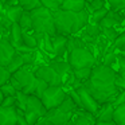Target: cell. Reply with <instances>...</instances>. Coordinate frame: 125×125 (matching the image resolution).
<instances>
[{
  "label": "cell",
  "instance_id": "cell-19",
  "mask_svg": "<svg viewBox=\"0 0 125 125\" xmlns=\"http://www.w3.org/2000/svg\"><path fill=\"white\" fill-rule=\"evenodd\" d=\"M24 14V8L20 6H16V7H11V8H7L6 10V16L11 20L12 23H19L22 15Z\"/></svg>",
  "mask_w": 125,
  "mask_h": 125
},
{
  "label": "cell",
  "instance_id": "cell-46",
  "mask_svg": "<svg viewBox=\"0 0 125 125\" xmlns=\"http://www.w3.org/2000/svg\"><path fill=\"white\" fill-rule=\"evenodd\" d=\"M3 100H4V95H3V93H1V90H0V106L3 104Z\"/></svg>",
  "mask_w": 125,
  "mask_h": 125
},
{
  "label": "cell",
  "instance_id": "cell-31",
  "mask_svg": "<svg viewBox=\"0 0 125 125\" xmlns=\"http://www.w3.org/2000/svg\"><path fill=\"white\" fill-rule=\"evenodd\" d=\"M102 30V35L105 39H108L109 42H112V43H114V41H116L117 38H118L120 34L116 31V28H101Z\"/></svg>",
  "mask_w": 125,
  "mask_h": 125
},
{
  "label": "cell",
  "instance_id": "cell-34",
  "mask_svg": "<svg viewBox=\"0 0 125 125\" xmlns=\"http://www.w3.org/2000/svg\"><path fill=\"white\" fill-rule=\"evenodd\" d=\"M108 4L110 6V10L113 11H121V10H125V0H106Z\"/></svg>",
  "mask_w": 125,
  "mask_h": 125
},
{
  "label": "cell",
  "instance_id": "cell-44",
  "mask_svg": "<svg viewBox=\"0 0 125 125\" xmlns=\"http://www.w3.org/2000/svg\"><path fill=\"white\" fill-rule=\"evenodd\" d=\"M16 6H20V3H19V0H7L6 3H4V10H7V8H11V7H16Z\"/></svg>",
  "mask_w": 125,
  "mask_h": 125
},
{
  "label": "cell",
  "instance_id": "cell-13",
  "mask_svg": "<svg viewBox=\"0 0 125 125\" xmlns=\"http://www.w3.org/2000/svg\"><path fill=\"white\" fill-rule=\"evenodd\" d=\"M124 20H125V19H124V18H122L117 11L110 10V11H109V14H108V16H106L105 19H104L102 22L100 23V27H101V28H114L116 26L121 24Z\"/></svg>",
  "mask_w": 125,
  "mask_h": 125
},
{
  "label": "cell",
  "instance_id": "cell-26",
  "mask_svg": "<svg viewBox=\"0 0 125 125\" xmlns=\"http://www.w3.org/2000/svg\"><path fill=\"white\" fill-rule=\"evenodd\" d=\"M42 6L46 7L47 10H50L51 12H57L62 8L63 0H41Z\"/></svg>",
  "mask_w": 125,
  "mask_h": 125
},
{
  "label": "cell",
  "instance_id": "cell-3",
  "mask_svg": "<svg viewBox=\"0 0 125 125\" xmlns=\"http://www.w3.org/2000/svg\"><path fill=\"white\" fill-rule=\"evenodd\" d=\"M52 16H54V23L58 35H74V28H75L77 23V12L59 10L57 12H52Z\"/></svg>",
  "mask_w": 125,
  "mask_h": 125
},
{
  "label": "cell",
  "instance_id": "cell-27",
  "mask_svg": "<svg viewBox=\"0 0 125 125\" xmlns=\"http://www.w3.org/2000/svg\"><path fill=\"white\" fill-rule=\"evenodd\" d=\"M20 7L24 8V11H34V10L42 7V1L41 0H19Z\"/></svg>",
  "mask_w": 125,
  "mask_h": 125
},
{
  "label": "cell",
  "instance_id": "cell-40",
  "mask_svg": "<svg viewBox=\"0 0 125 125\" xmlns=\"http://www.w3.org/2000/svg\"><path fill=\"white\" fill-rule=\"evenodd\" d=\"M113 62H117V55L114 54V51H109L108 54H106V57L104 58V65L110 66V67H112Z\"/></svg>",
  "mask_w": 125,
  "mask_h": 125
},
{
  "label": "cell",
  "instance_id": "cell-29",
  "mask_svg": "<svg viewBox=\"0 0 125 125\" xmlns=\"http://www.w3.org/2000/svg\"><path fill=\"white\" fill-rule=\"evenodd\" d=\"M113 121L117 125H125V104L114 109V117Z\"/></svg>",
  "mask_w": 125,
  "mask_h": 125
},
{
  "label": "cell",
  "instance_id": "cell-42",
  "mask_svg": "<svg viewBox=\"0 0 125 125\" xmlns=\"http://www.w3.org/2000/svg\"><path fill=\"white\" fill-rule=\"evenodd\" d=\"M114 83H116V86H117V87H118L120 92L125 90V77L122 75V74H117V75H116V81H114Z\"/></svg>",
  "mask_w": 125,
  "mask_h": 125
},
{
  "label": "cell",
  "instance_id": "cell-25",
  "mask_svg": "<svg viewBox=\"0 0 125 125\" xmlns=\"http://www.w3.org/2000/svg\"><path fill=\"white\" fill-rule=\"evenodd\" d=\"M74 73V77L77 79L85 83L86 81H89L90 77H92V73H93V69L92 67H86V69H78V70H73Z\"/></svg>",
  "mask_w": 125,
  "mask_h": 125
},
{
  "label": "cell",
  "instance_id": "cell-9",
  "mask_svg": "<svg viewBox=\"0 0 125 125\" xmlns=\"http://www.w3.org/2000/svg\"><path fill=\"white\" fill-rule=\"evenodd\" d=\"M18 54V50L8 39L1 38L0 39V66H7L12 62L15 55Z\"/></svg>",
  "mask_w": 125,
  "mask_h": 125
},
{
  "label": "cell",
  "instance_id": "cell-16",
  "mask_svg": "<svg viewBox=\"0 0 125 125\" xmlns=\"http://www.w3.org/2000/svg\"><path fill=\"white\" fill-rule=\"evenodd\" d=\"M86 8H87V3L85 0H63L61 10L70 12H81Z\"/></svg>",
  "mask_w": 125,
  "mask_h": 125
},
{
  "label": "cell",
  "instance_id": "cell-11",
  "mask_svg": "<svg viewBox=\"0 0 125 125\" xmlns=\"http://www.w3.org/2000/svg\"><path fill=\"white\" fill-rule=\"evenodd\" d=\"M18 108H3L0 106V125H16Z\"/></svg>",
  "mask_w": 125,
  "mask_h": 125
},
{
  "label": "cell",
  "instance_id": "cell-28",
  "mask_svg": "<svg viewBox=\"0 0 125 125\" xmlns=\"http://www.w3.org/2000/svg\"><path fill=\"white\" fill-rule=\"evenodd\" d=\"M27 101H28V95L24 92L19 90L16 93V108L23 110V112H26L27 110Z\"/></svg>",
  "mask_w": 125,
  "mask_h": 125
},
{
  "label": "cell",
  "instance_id": "cell-23",
  "mask_svg": "<svg viewBox=\"0 0 125 125\" xmlns=\"http://www.w3.org/2000/svg\"><path fill=\"white\" fill-rule=\"evenodd\" d=\"M109 11H110V8L104 7L102 10H98V11H95V12H92V15H90V23L100 26V23L102 22L106 16H108Z\"/></svg>",
  "mask_w": 125,
  "mask_h": 125
},
{
  "label": "cell",
  "instance_id": "cell-21",
  "mask_svg": "<svg viewBox=\"0 0 125 125\" xmlns=\"http://www.w3.org/2000/svg\"><path fill=\"white\" fill-rule=\"evenodd\" d=\"M23 46L34 50L38 47V41L34 31H23Z\"/></svg>",
  "mask_w": 125,
  "mask_h": 125
},
{
  "label": "cell",
  "instance_id": "cell-15",
  "mask_svg": "<svg viewBox=\"0 0 125 125\" xmlns=\"http://www.w3.org/2000/svg\"><path fill=\"white\" fill-rule=\"evenodd\" d=\"M8 41L14 44L16 49L23 46V30L18 23H14L11 27V31H10L8 35Z\"/></svg>",
  "mask_w": 125,
  "mask_h": 125
},
{
  "label": "cell",
  "instance_id": "cell-32",
  "mask_svg": "<svg viewBox=\"0 0 125 125\" xmlns=\"http://www.w3.org/2000/svg\"><path fill=\"white\" fill-rule=\"evenodd\" d=\"M49 89V83H46L44 81H42V79H36V87H35V93H34V95H36V97L42 98V95L44 94V92Z\"/></svg>",
  "mask_w": 125,
  "mask_h": 125
},
{
  "label": "cell",
  "instance_id": "cell-22",
  "mask_svg": "<svg viewBox=\"0 0 125 125\" xmlns=\"http://www.w3.org/2000/svg\"><path fill=\"white\" fill-rule=\"evenodd\" d=\"M95 122H97V118H94L93 114L87 113V112H83V113L78 114L74 125H95Z\"/></svg>",
  "mask_w": 125,
  "mask_h": 125
},
{
  "label": "cell",
  "instance_id": "cell-35",
  "mask_svg": "<svg viewBox=\"0 0 125 125\" xmlns=\"http://www.w3.org/2000/svg\"><path fill=\"white\" fill-rule=\"evenodd\" d=\"M113 47L116 50H120V51L125 52V32H122L118 35V38H117L113 43Z\"/></svg>",
  "mask_w": 125,
  "mask_h": 125
},
{
  "label": "cell",
  "instance_id": "cell-48",
  "mask_svg": "<svg viewBox=\"0 0 125 125\" xmlns=\"http://www.w3.org/2000/svg\"><path fill=\"white\" fill-rule=\"evenodd\" d=\"M16 125H19V124H16Z\"/></svg>",
  "mask_w": 125,
  "mask_h": 125
},
{
  "label": "cell",
  "instance_id": "cell-37",
  "mask_svg": "<svg viewBox=\"0 0 125 125\" xmlns=\"http://www.w3.org/2000/svg\"><path fill=\"white\" fill-rule=\"evenodd\" d=\"M105 7V0H93L92 3L87 4V10L92 12H95L98 10H102Z\"/></svg>",
  "mask_w": 125,
  "mask_h": 125
},
{
  "label": "cell",
  "instance_id": "cell-39",
  "mask_svg": "<svg viewBox=\"0 0 125 125\" xmlns=\"http://www.w3.org/2000/svg\"><path fill=\"white\" fill-rule=\"evenodd\" d=\"M125 104V90H122V92H120V94L117 95L116 98H114V101L112 102V105H113V108H118V106L124 105Z\"/></svg>",
  "mask_w": 125,
  "mask_h": 125
},
{
  "label": "cell",
  "instance_id": "cell-41",
  "mask_svg": "<svg viewBox=\"0 0 125 125\" xmlns=\"http://www.w3.org/2000/svg\"><path fill=\"white\" fill-rule=\"evenodd\" d=\"M1 106L3 108H14V106H16V95H14V97H4Z\"/></svg>",
  "mask_w": 125,
  "mask_h": 125
},
{
  "label": "cell",
  "instance_id": "cell-8",
  "mask_svg": "<svg viewBox=\"0 0 125 125\" xmlns=\"http://www.w3.org/2000/svg\"><path fill=\"white\" fill-rule=\"evenodd\" d=\"M79 93V95H81V101H82V109H83L85 112H87V113L93 114L94 117H97V114L100 113L101 110V104L98 102L97 100H95L94 97H93L92 94H90L89 92L86 90V87L82 85L79 89H77Z\"/></svg>",
  "mask_w": 125,
  "mask_h": 125
},
{
  "label": "cell",
  "instance_id": "cell-14",
  "mask_svg": "<svg viewBox=\"0 0 125 125\" xmlns=\"http://www.w3.org/2000/svg\"><path fill=\"white\" fill-rule=\"evenodd\" d=\"M52 46H54V54L58 58H61L66 51H67V43H69V36L65 35H57L52 36Z\"/></svg>",
  "mask_w": 125,
  "mask_h": 125
},
{
  "label": "cell",
  "instance_id": "cell-6",
  "mask_svg": "<svg viewBox=\"0 0 125 125\" xmlns=\"http://www.w3.org/2000/svg\"><path fill=\"white\" fill-rule=\"evenodd\" d=\"M69 97V94L65 92L62 86H49V89L44 92V94L42 95V102H43L44 108L49 110L57 109L66 101V98Z\"/></svg>",
  "mask_w": 125,
  "mask_h": 125
},
{
  "label": "cell",
  "instance_id": "cell-5",
  "mask_svg": "<svg viewBox=\"0 0 125 125\" xmlns=\"http://www.w3.org/2000/svg\"><path fill=\"white\" fill-rule=\"evenodd\" d=\"M34 65H26L20 70H18L15 74H12V78H15L20 85L22 92H24L27 95H32L35 93L36 87V75L35 71L31 70Z\"/></svg>",
  "mask_w": 125,
  "mask_h": 125
},
{
  "label": "cell",
  "instance_id": "cell-20",
  "mask_svg": "<svg viewBox=\"0 0 125 125\" xmlns=\"http://www.w3.org/2000/svg\"><path fill=\"white\" fill-rule=\"evenodd\" d=\"M23 66H26V62H24V59H23L22 54H20V52H18V54L15 55V58L12 59V62L7 66V70H8L11 74H15L18 70H20Z\"/></svg>",
  "mask_w": 125,
  "mask_h": 125
},
{
  "label": "cell",
  "instance_id": "cell-45",
  "mask_svg": "<svg viewBox=\"0 0 125 125\" xmlns=\"http://www.w3.org/2000/svg\"><path fill=\"white\" fill-rule=\"evenodd\" d=\"M95 125H117L114 121H108V122H104V121H97Z\"/></svg>",
  "mask_w": 125,
  "mask_h": 125
},
{
  "label": "cell",
  "instance_id": "cell-12",
  "mask_svg": "<svg viewBox=\"0 0 125 125\" xmlns=\"http://www.w3.org/2000/svg\"><path fill=\"white\" fill-rule=\"evenodd\" d=\"M26 112H32V113L39 114L41 117L46 116L47 114V109L44 108L43 102L39 97L36 95H28V101H27V110Z\"/></svg>",
  "mask_w": 125,
  "mask_h": 125
},
{
  "label": "cell",
  "instance_id": "cell-47",
  "mask_svg": "<svg viewBox=\"0 0 125 125\" xmlns=\"http://www.w3.org/2000/svg\"><path fill=\"white\" fill-rule=\"evenodd\" d=\"M85 1H86V3H87V4H89V3H92L93 0H85Z\"/></svg>",
  "mask_w": 125,
  "mask_h": 125
},
{
  "label": "cell",
  "instance_id": "cell-33",
  "mask_svg": "<svg viewBox=\"0 0 125 125\" xmlns=\"http://www.w3.org/2000/svg\"><path fill=\"white\" fill-rule=\"evenodd\" d=\"M11 77H12V74L7 70V67L0 66V87L3 86L4 83H7V82L11 79Z\"/></svg>",
  "mask_w": 125,
  "mask_h": 125
},
{
  "label": "cell",
  "instance_id": "cell-2",
  "mask_svg": "<svg viewBox=\"0 0 125 125\" xmlns=\"http://www.w3.org/2000/svg\"><path fill=\"white\" fill-rule=\"evenodd\" d=\"M32 18V31L34 34H42V35L57 36V28L54 23V16L50 10L46 7H39V8L31 11Z\"/></svg>",
  "mask_w": 125,
  "mask_h": 125
},
{
  "label": "cell",
  "instance_id": "cell-1",
  "mask_svg": "<svg viewBox=\"0 0 125 125\" xmlns=\"http://www.w3.org/2000/svg\"><path fill=\"white\" fill-rule=\"evenodd\" d=\"M117 73L113 67L106 65H95L93 67V73L89 81L83 83L86 90L101 104H112L114 98L120 94L118 87L116 86Z\"/></svg>",
  "mask_w": 125,
  "mask_h": 125
},
{
  "label": "cell",
  "instance_id": "cell-36",
  "mask_svg": "<svg viewBox=\"0 0 125 125\" xmlns=\"http://www.w3.org/2000/svg\"><path fill=\"white\" fill-rule=\"evenodd\" d=\"M20 54H22L26 65H34V63H35V61H36L35 50H34V51H27V52H20Z\"/></svg>",
  "mask_w": 125,
  "mask_h": 125
},
{
  "label": "cell",
  "instance_id": "cell-18",
  "mask_svg": "<svg viewBox=\"0 0 125 125\" xmlns=\"http://www.w3.org/2000/svg\"><path fill=\"white\" fill-rule=\"evenodd\" d=\"M113 117H114V108L112 104H105L102 105L100 113L97 114V121H104V122H108V121H113Z\"/></svg>",
  "mask_w": 125,
  "mask_h": 125
},
{
  "label": "cell",
  "instance_id": "cell-7",
  "mask_svg": "<svg viewBox=\"0 0 125 125\" xmlns=\"http://www.w3.org/2000/svg\"><path fill=\"white\" fill-rule=\"evenodd\" d=\"M36 78L44 81L46 83H49V86H62L63 85V78L51 67L50 65H42L38 66L35 70Z\"/></svg>",
  "mask_w": 125,
  "mask_h": 125
},
{
  "label": "cell",
  "instance_id": "cell-30",
  "mask_svg": "<svg viewBox=\"0 0 125 125\" xmlns=\"http://www.w3.org/2000/svg\"><path fill=\"white\" fill-rule=\"evenodd\" d=\"M0 90H1V93H3L4 97H14V95H16V93H18V90L15 89V86L10 81L0 87Z\"/></svg>",
  "mask_w": 125,
  "mask_h": 125
},
{
  "label": "cell",
  "instance_id": "cell-24",
  "mask_svg": "<svg viewBox=\"0 0 125 125\" xmlns=\"http://www.w3.org/2000/svg\"><path fill=\"white\" fill-rule=\"evenodd\" d=\"M18 24L22 27L23 31H32V18H31V12L24 11V14L22 15V18H20Z\"/></svg>",
  "mask_w": 125,
  "mask_h": 125
},
{
  "label": "cell",
  "instance_id": "cell-17",
  "mask_svg": "<svg viewBox=\"0 0 125 125\" xmlns=\"http://www.w3.org/2000/svg\"><path fill=\"white\" fill-rule=\"evenodd\" d=\"M50 66H51V67L54 69V70L57 71V73L59 74L61 77H62L63 81H65V77L67 75V74L73 73V69H71V66H70V63H69V61L57 59V61H52V62L50 63Z\"/></svg>",
  "mask_w": 125,
  "mask_h": 125
},
{
  "label": "cell",
  "instance_id": "cell-43",
  "mask_svg": "<svg viewBox=\"0 0 125 125\" xmlns=\"http://www.w3.org/2000/svg\"><path fill=\"white\" fill-rule=\"evenodd\" d=\"M117 63H118L120 71H125V55H118L117 57Z\"/></svg>",
  "mask_w": 125,
  "mask_h": 125
},
{
  "label": "cell",
  "instance_id": "cell-4",
  "mask_svg": "<svg viewBox=\"0 0 125 125\" xmlns=\"http://www.w3.org/2000/svg\"><path fill=\"white\" fill-rule=\"evenodd\" d=\"M69 63L73 70L86 67L93 69L95 66V57L87 47H81L69 52Z\"/></svg>",
  "mask_w": 125,
  "mask_h": 125
},
{
  "label": "cell",
  "instance_id": "cell-38",
  "mask_svg": "<svg viewBox=\"0 0 125 125\" xmlns=\"http://www.w3.org/2000/svg\"><path fill=\"white\" fill-rule=\"evenodd\" d=\"M69 94V97L71 98V100L74 101V104H75L78 108H82V101H81V95H79V93H78V90H75V89H71L70 92L67 93Z\"/></svg>",
  "mask_w": 125,
  "mask_h": 125
},
{
  "label": "cell",
  "instance_id": "cell-10",
  "mask_svg": "<svg viewBox=\"0 0 125 125\" xmlns=\"http://www.w3.org/2000/svg\"><path fill=\"white\" fill-rule=\"evenodd\" d=\"M44 117L49 120L51 125H67V122L71 120V113L63 112L61 108H57L52 109V110H49Z\"/></svg>",
  "mask_w": 125,
  "mask_h": 125
}]
</instances>
